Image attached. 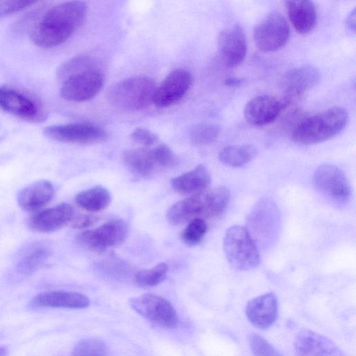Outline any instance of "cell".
<instances>
[{
    "mask_svg": "<svg viewBox=\"0 0 356 356\" xmlns=\"http://www.w3.org/2000/svg\"><path fill=\"white\" fill-rule=\"evenodd\" d=\"M249 345L253 356H283L273 345L257 334L250 335Z\"/></svg>",
    "mask_w": 356,
    "mask_h": 356,
    "instance_id": "obj_33",
    "label": "cell"
},
{
    "mask_svg": "<svg viewBox=\"0 0 356 356\" xmlns=\"http://www.w3.org/2000/svg\"><path fill=\"white\" fill-rule=\"evenodd\" d=\"M218 50L222 63L228 68L240 64L247 52L244 31L238 24H233L222 30L218 36Z\"/></svg>",
    "mask_w": 356,
    "mask_h": 356,
    "instance_id": "obj_12",
    "label": "cell"
},
{
    "mask_svg": "<svg viewBox=\"0 0 356 356\" xmlns=\"http://www.w3.org/2000/svg\"><path fill=\"white\" fill-rule=\"evenodd\" d=\"M230 192L225 186L204 190L181 200L168 210V221L180 225L195 218H212L220 215L227 207Z\"/></svg>",
    "mask_w": 356,
    "mask_h": 356,
    "instance_id": "obj_2",
    "label": "cell"
},
{
    "mask_svg": "<svg viewBox=\"0 0 356 356\" xmlns=\"http://www.w3.org/2000/svg\"><path fill=\"white\" fill-rule=\"evenodd\" d=\"M54 195V186L51 181L42 179L22 188L17 194L19 207L29 212L37 211L45 206Z\"/></svg>",
    "mask_w": 356,
    "mask_h": 356,
    "instance_id": "obj_21",
    "label": "cell"
},
{
    "mask_svg": "<svg viewBox=\"0 0 356 356\" xmlns=\"http://www.w3.org/2000/svg\"><path fill=\"white\" fill-rule=\"evenodd\" d=\"M72 216V207L67 203L62 202L32 215L27 220L26 225L33 232L49 233L63 227L71 220Z\"/></svg>",
    "mask_w": 356,
    "mask_h": 356,
    "instance_id": "obj_18",
    "label": "cell"
},
{
    "mask_svg": "<svg viewBox=\"0 0 356 356\" xmlns=\"http://www.w3.org/2000/svg\"><path fill=\"white\" fill-rule=\"evenodd\" d=\"M192 81L189 71L182 68L174 70L156 87L153 103L161 108L175 104L187 93Z\"/></svg>",
    "mask_w": 356,
    "mask_h": 356,
    "instance_id": "obj_13",
    "label": "cell"
},
{
    "mask_svg": "<svg viewBox=\"0 0 356 356\" xmlns=\"http://www.w3.org/2000/svg\"><path fill=\"white\" fill-rule=\"evenodd\" d=\"M297 356H347L332 340L310 330H302L294 342Z\"/></svg>",
    "mask_w": 356,
    "mask_h": 356,
    "instance_id": "obj_17",
    "label": "cell"
},
{
    "mask_svg": "<svg viewBox=\"0 0 356 356\" xmlns=\"http://www.w3.org/2000/svg\"><path fill=\"white\" fill-rule=\"evenodd\" d=\"M6 355V348L0 346V356H5Z\"/></svg>",
    "mask_w": 356,
    "mask_h": 356,
    "instance_id": "obj_40",
    "label": "cell"
},
{
    "mask_svg": "<svg viewBox=\"0 0 356 356\" xmlns=\"http://www.w3.org/2000/svg\"><path fill=\"white\" fill-rule=\"evenodd\" d=\"M289 104L285 99L281 101L271 95H259L246 104L244 118L253 126L263 127L274 122Z\"/></svg>",
    "mask_w": 356,
    "mask_h": 356,
    "instance_id": "obj_15",
    "label": "cell"
},
{
    "mask_svg": "<svg viewBox=\"0 0 356 356\" xmlns=\"http://www.w3.org/2000/svg\"><path fill=\"white\" fill-rule=\"evenodd\" d=\"M348 120L344 108L332 107L302 119L293 129L292 138L301 145L320 143L340 134Z\"/></svg>",
    "mask_w": 356,
    "mask_h": 356,
    "instance_id": "obj_3",
    "label": "cell"
},
{
    "mask_svg": "<svg viewBox=\"0 0 356 356\" xmlns=\"http://www.w3.org/2000/svg\"><path fill=\"white\" fill-rule=\"evenodd\" d=\"M210 183V173L202 164L174 177L170 181L174 191L181 195H193L203 191L207 188Z\"/></svg>",
    "mask_w": 356,
    "mask_h": 356,
    "instance_id": "obj_22",
    "label": "cell"
},
{
    "mask_svg": "<svg viewBox=\"0 0 356 356\" xmlns=\"http://www.w3.org/2000/svg\"><path fill=\"white\" fill-rule=\"evenodd\" d=\"M152 149L156 165L163 167H173L177 165V156L166 145L160 144Z\"/></svg>",
    "mask_w": 356,
    "mask_h": 356,
    "instance_id": "obj_34",
    "label": "cell"
},
{
    "mask_svg": "<svg viewBox=\"0 0 356 356\" xmlns=\"http://www.w3.org/2000/svg\"><path fill=\"white\" fill-rule=\"evenodd\" d=\"M131 138L138 144L142 145L143 147L148 148L158 143L157 136L151 131L136 128L131 134Z\"/></svg>",
    "mask_w": 356,
    "mask_h": 356,
    "instance_id": "obj_35",
    "label": "cell"
},
{
    "mask_svg": "<svg viewBox=\"0 0 356 356\" xmlns=\"http://www.w3.org/2000/svg\"><path fill=\"white\" fill-rule=\"evenodd\" d=\"M35 3L34 1L0 0V17L12 15Z\"/></svg>",
    "mask_w": 356,
    "mask_h": 356,
    "instance_id": "obj_36",
    "label": "cell"
},
{
    "mask_svg": "<svg viewBox=\"0 0 356 356\" xmlns=\"http://www.w3.org/2000/svg\"><path fill=\"white\" fill-rule=\"evenodd\" d=\"M129 305L136 312L154 324L168 328L175 327L178 324L177 311L161 296L143 294L130 299Z\"/></svg>",
    "mask_w": 356,
    "mask_h": 356,
    "instance_id": "obj_7",
    "label": "cell"
},
{
    "mask_svg": "<svg viewBox=\"0 0 356 356\" xmlns=\"http://www.w3.org/2000/svg\"><path fill=\"white\" fill-rule=\"evenodd\" d=\"M44 135L53 140L67 143H95L104 140L107 133L90 123L75 122L45 127Z\"/></svg>",
    "mask_w": 356,
    "mask_h": 356,
    "instance_id": "obj_10",
    "label": "cell"
},
{
    "mask_svg": "<svg viewBox=\"0 0 356 356\" xmlns=\"http://www.w3.org/2000/svg\"><path fill=\"white\" fill-rule=\"evenodd\" d=\"M97 69L95 60L87 55L76 56L63 63L57 71L61 82L74 75Z\"/></svg>",
    "mask_w": 356,
    "mask_h": 356,
    "instance_id": "obj_28",
    "label": "cell"
},
{
    "mask_svg": "<svg viewBox=\"0 0 356 356\" xmlns=\"http://www.w3.org/2000/svg\"><path fill=\"white\" fill-rule=\"evenodd\" d=\"M88 6L82 1H70L49 8L31 32L33 42L42 48H51L65 42L83 23Z\"/></svg>",
    "mask_w": 356,
    "mask_h": 356,
    "instance_id": "obj_1",
    "label": "cell"
},
{
    "mask_svg": "<svg viewBox=\"0 0 356 356\" xmlns=\"http://www.w3.org/2000/svg\"><path fill=\"white\" fill-rule=\"evenodd\" d=\"M316 189L332 202L341 204L350 197V187L343 172L332 164L320 165L314 175Z\"/></svg>",
    "mask_w": 356,
    "mask_h": 356,
    "instance_id": "obj_9",
    "label": "cell"
},
{
    "mask_svg": "<svg viewBox=\"0 0 356 356\" xmlns=\"http://www.w3.org/2000/svg\"><path fill=\"white\" fill-rule=\"evenodd\" d=\"M207 231V225L202 218H195L188 224L182 232V239L191 245H195L201 242Z\"/></svg>",
    "mask_w": 356,
    "mask_h": 356,
    "instance_id": "obj_32",
    "label": "cell"
},
{
    "mask_svg": "<svg viewBox=\"0 0 356 356\" xmlns=\"http://www.w3.org/2000/svg\"><path fill=\"white\" fill-rule=\"evenodd\" d=\"M321 79L319 71L314 66L305 65L289 70L282 80V88L286 95L285 100L303 97L318 85Z\"/></svg>",
    "mask_w": 356,
    "mask_h": 356,
    "instance_id": "obj_16",
    "label": "cell"
},
{
    "mask_svg": "<svg viewBox=\"0 0 356 356\" xmlns=\"http://www.w3.org/2000/svg\"><path fill=\"white\" fill-rule=\"evenodd\" d=\"M156 86L149 77L137 76L124 79L113 85L108 91V100L115 107L138 111L152 103Z\"/></svg>",
    "mask_w": 356,
    "mask_h": 356,
    "instance_id": "obj_4",
    "label": "cell"
},
{
    "mask_svg": "<svg viewBox=\"0 0 356 356\" xmlns=\"http://www.w3.org/2000/svg\"><path fill=\"white\" fill-rule=\"evenodd\" d=\"M356 10L355 8L350 13L346 19V26L350 31L355 33V22H356Z\"/></svg>",
    "mask_w": 356,
    "mask_h": 356,
    "instance_id": "obj_38",
    "label": "cell"
},
{
    "mask_svg": "<svg viewBox=\"0 0 356 356\" xmlns=\"http://www.w3.org/2000/svg\"><path fill=\"white\" fill-rule=\"evenodd\" d=\"M75 200L81 208L92 212L106 209L111 202V195L104 186H97L79 193Z\"/></svg>",
    "mask_w": 356,
    "mask_h": 356,
    "instance_id": "obj_25",
    "label": "cell"
},
{
    "mask_svg": "<svg viewBox=\"0 0 356 356\" xmlns=\"http://www.w3.org/2000/svg\"><path fill=\"white\" fill-rule=\"evenodd\" d=\"M286 7L290 22L301 34L309 33L316 24V9L308 0L287 1Z\"/></svg>",
    "mask_w": 356,
    "mask_h": 356,
    "instance_id": "obj_23",
    "label": "cell"
},
{
    "mask_svg": "<svg viewBox=\"0 0 356 356\" xmlns=\"http://www.w3.org/2000/svg\"><path fill=\"white\" fill-rule=\"evenodd\" d=\"M122 161L132 174L140 177L150 175L156 165L152 149L146 147L125 150L122 154Z\"/></svg>",
    "mask_w": 356,
    "mask_h": 356,
    "instance_id": "obj_24",
    "label": "cell"
},
{
    "mask_svg": "<svg viewBox=\"0 0 356 356\" xmlns=\"http://www.w3.org/2000/svg\"><path fill=\"white\" fill-rule=\"evenodd\" d=\"M244 80L238 77H228L225 80V85L229 88H237L243 84Z\"/></svg>",
    "mask_w": 356,
    "mask_h": 356,
    "instance_id": "obj_39",
    "label": "cell"
},
{
    "mask_svg": "<svg viewBox=\"0 0 356 356\" xmlns=\"http://www.w3.org/2000/svg\"><path fill=\"white\" fill-rule=\"evenodd\" d=\"M98 220V218L93 215L83 214L77 216L73 223L72 227L77 229H83L95 225Z\"/></svg>",
    "mask_w": 356,
    "mask_h": 356,
    "instance_id": "obj_37",
    "label": "cell"
},
{
    "mask_svg": "<svg viewBox=\"0 0 356 356\" xmlns=\"http://www.w3.org/2000/svg\"><path fill=\"white\" fill-rule=\"evenodd\" d=\"M248 321L259 329H267L275 321L277 316V300L270 292L250 300L245 307Z\"/></svg>",
    "mask_w": 356,
    "mask_h": 356,
    "instance_id": "obj_19",
    "label": "cell"
},
{
    "mask_svg": "<svg viewBox=\"0 0 356 356\" xmlns=\"http://www.w3.org/2000/svg\"><path fill=\"white\" fill-rule=\"evenodd\" d=\"M168 271V265L161 262L151 268L138 271L135 275V281L140 286H155L165 279Z\"/></svg>",
    "mask_w": 356,
    "mask_h": 356,
    "instance_id": "obj_30",
    "label": "cell"
},
{
    "mask_svg": "<svg viewBox=\"0 0 356 356\" xmlns=\"http://www.w3.org/2000/svg\"><path fill=\"white\" fill-rule=\"evenodd\" d=\"M104 81V75L98 69L87 71L62 82L60 95L67 101L86 102L99 93Z\"/></svg>",
    "mask_w": 356,
    "mask_h": 356,
    "instance_id": "obj_11",
    "label": "cell"
},
{
    "mask_svg": "<svg viewBox=\"0 0 356 356\" xmlns=\"http://www.w3.org/2000/svg\"><path fill=\"white\" fill-rule=\"evenodd\" d=\"M128 226L120 219H113L76 236L79 243L88 248L103 251L124 242L128 236Z\"/></svg>",
    "mask_w": 356,
    "mask_h": 356,
    "instance_id": "obj_8",
    "label": "cell"
},
{
    "mask_svg": "<svg viewBox=\"0 0 356 356\" xmlns=\"http://www.w3.org/2000/svg\"><path fill=\"white\" fill-rule=\"evenodd\" d=\"M223 250L227 261L236 270H249L260 262L257 243L243 226L233 225L227 229Z\"/></svg>",
    "mask_w": 356,
    "mask_h": 356,
    "instance_id": "obj_5",
    "label": "cell"
},
{
    "mask_svg": "<svg viewBox=\"0 0 356 356\" xmlns=\"http://www.w3.org/2000/svg\"><path fill=\"white\" fill-rule=\"evenodd\" d=\"M220 127L214 123L202 122L194 125L190 130L189 137L195 145H204L212 143L220 134Z\"/></svg>",
    "mask_w": 356,
    "mask_h": 356,
    "instance_id": "obj_29",
    "label": "cell"
},
{
    "mask_svg": "<svg viewBox=\"0 0 356 356\" xmlns=\"http://www.w3.org/2000/svg\"><path fill=\"white\" fill-rule=\"evenodd\" d=\"M106 343L101 339H82L74 346L71 356H106Z\"/></svg>",
    "mask_w": 356,
    "mask_h": 356,
    "instance_id": "obj_31",
    "label": "cell"
},
{
    "mask_svg": "<svg viewBox=\"0 0 356 356\" xmlns=\"http://www.w3.org/2000/svg\"><path fill=\"white\" fill-rule=\"evenodd\" d=\"M33 307L83 309L89 306L90 300L84 294L65 291L40 293L31 301Z\"/></svg>",
    "mask_w": 356,
    "mask_h": 356,
    "instance_id": "obj_20",
    "label": "cell"
},
{
    "mask_svg": "<svg viewBox=\"0 0 356 356\" xmlns=\"http://www.w3.org/2000/svg\"><path fill=\"white\" fill-rule=\"evenodd\" d=\"M49 253V247L44 243H36L28 248L18 260V271L26 275L33 273L46 262Z\"/></svg>",
    "mask_w": 356,
    "mask_h": 356,
    "instance_id": "obj_26",
    "label": "cell"
},
{
    "mask_svg": "<svg viewBox=\"0 0 356 356\" xmlns=\"http://www.w3.org/2000/svg\"><path fill=\"white\" fill-rule=\"evenodd\" d=\"M289 33L286 18L280 13L272 12L254 27L252 35L261 51L272 52L282 49L286 44Z\"/></svg>",
    "mask_w": 356,
    "mask_h": 356,
    "instance_id": "obj_6",
    "label": "cell"
},
{
    "mask_svg": "<svg viewBox=\"0 0 356 356\" xmlns=\"http://www.w3.org/2000/svg\"><path fill=\"white\" fill-rule=\"evenodd\" d=\"M257 155V149L252 145H229L223 148L218 155L224 165L238 168L250 162Z\"/></svg>",
    "mask_w": 356,
    "mask_h": 356,
    "instance_id": "obj_27",
    "label": "cell"
},
{
    "mask_svg": "<svg viewBox=\"0 0 356 356\" xmlns=\"http://www.w3.org/2000/svg\"><path fill=\"white\" fill-rule=\"evenodd\" d=\"M0 108L26 121L38 122L45 118L44 112L35 101L7 86L0 87Z\"/></svg>",
    "mask_w": 356,
    "mask_h": 356,
    "instance_id": "obj_14",
    "label": "cell"
}]
</instances>
